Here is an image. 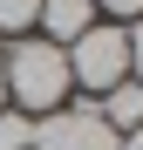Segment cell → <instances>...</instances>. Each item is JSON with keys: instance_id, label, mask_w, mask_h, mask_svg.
Masks as SVG:
<instances>
[{"instance_id": "6da1fadb", "label": "cell", "mask_w": 143, "mask_h": 150, "mask_svg": "<svg viewBox=\"0 0 143 150\" xmlns=\"http://www.w3.org/2000/svg\"><path fill=\"white\" fill-rule=\"evenodd\" d=\"M0 82H7V109L20 116H48V109H61L68 103V55L55 41H41V34H20L7 48V68H0Z\"/></svg>"}, {"instance_id": "52a82bcc", "label": "cell", "mask_w": 143, "mask_h": 150, "mask_svg": "<svg viewBox=\"0 0 143 150\" xmlns=\"http://www.w3.org/2000/svg\"><path fill=\"white\" fill-rule=\"evenodd\" d=\"M41 14V0H0V34H27Z\"/></svg>"}, {"instance_id": "9c48e42d", "label": "cell", "mask_w": 143, "mask_h": 150, "mask_svg": "<svg viewBox=\"0 0 143 150\" xmlns=\"http://www.w3.org/2000/svg\"><path fill=\"white\" fill-rule=\"evenodd\" d=\"M123 34H130V82H143V21H130Z\"/></svg>"}, {"instance_id": "5b68a950", "label": "cell", "mask_w": 143, "mask_h": 150, "mask_svg": "<svg viewBox=\"0 0 143 150\" xmlns=\"http://www.w3.org/2000/svg\"><path fill=\"white\" fill-rule=\"evenodd\" d=\"M95 116H102V123H109L116 137L143 130V82H116L109 96H95Z\"/></svg>"}, {"instance_id": "7a4b0ae2", "label": "cell", "mask_w": 143, "mask_h": 150, "mask_svg": "<svg viewBox=\"0 0 143 150\" xmlns=\"http://www.w3.org/2000/svg\"><path fill=\"white\" fill-rule=\"evenodd\" d=\"M68 55V82H82L89 96H109L116 82H130V34L116 21H95L89 34H75L61 48Z\"/></svg>"}, {"instance_id": "277c9868", "label": "cell", "mask_w": 143, "mask_h": 150, "mask_svg": "<svg viewBox=\"0 0 143 150\" xmlns=\"http://www.w3.org/2000/svg\"><path fill=\"white\" fill-rule=\"evenodd\" d=\"M34 21L48 28L41 41H55V48H68L75 34H89V28H95V0H41V14H34Z\"/></svg>"}, {"instance_id": "8fae6325", "label": "cell", "mask_w": 143, "mask_h": 150, "mask_svg": "<svg viewBox=\"0 0 143 150\" xmlns=\"http://www.w3.org/2000/svg\"><path fill=\"white\" fill-rule=\"evenodd\" d=\"M0 109H7V82H0Z\"/></svg>"}, {"instance_id": "30bf717a", "label": "cell", "mask_w": 143, "mask_h": 150, "mask_svg": "<svg viewBox=\"0 0 143 150\" xmlns=\"http://www.w3.org/2000/svg\"><path fill=\"white\" fill-rule=\"evenodd\" d=\"M123 150H143V130H130V137H123Z\"/></svg>"}, {"instance_id": "ba28073f", "label": "cell", "mask_w": 143, "mask_h": 150, "mask_svg": "<svg viewBox=\"0 0 143 150\" xmlns=\"http://www.w3.org/2000/svg\"><path fill=\"white\" fill-rule=\"evenodd\" d=\"M95 14H109L116 28H130V21H143V0H95Z\"/></svg>"}, {"instance_id": "3957f363", "label": "cell", "mask_w": 143, "mask_h": 150, "mask_svg": "<svg viewBox=\"0 0 143 150\" xmlns=\"http://www.w3.org/2000/svg\"><path fill=\"white\" fill-rule=\"evenodd\" d=\"M34 150H123V137L95 116V103H68L34 116Z\"/></svg>"}, {"instance_id": "8992f818", "label": "cell", "mask_w": 143, "mask_h": 150, "mask_svg": "<svg viewBox=\"0 0 143 150\" xmlns=\"http://www.w3.org/2000/svg\"><path fill=\"white\" fill-rule=\"evenodd\" d=\"M0 150H34V116L0 109Z\"/></svg>"}]
</instances>
